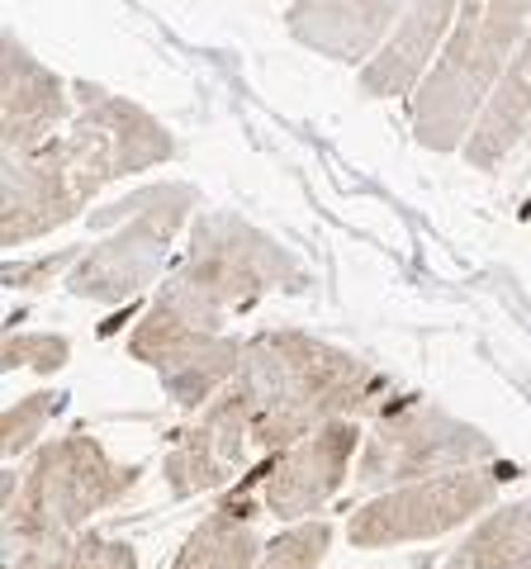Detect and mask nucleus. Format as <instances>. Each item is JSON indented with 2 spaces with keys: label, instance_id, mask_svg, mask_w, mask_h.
Wrapping results in <instances>:
<instances>
[{
  "label": "nucleus",
  "instance_id": "17",
  "mask_svg": "<svg viewBox=\"0 0 531 569\" xmlns=\"http://www.w3.org/2000/svg\"><path fill=\"white\" fill-rule=\"evenodd\" d=\"M441 569H531V503L489 508Z\"/></svg>",
  "mask_w": 531,
  "mask_h": 569
},
{
  "label": "nucleus",
  "instance_id": "21",
  "mask_svg": "<svg viewBox=\"0 0 531 569\" xmlns=\"http://www.w3.org/2000/svg\"><path fill=\"white\" fill-rule=\"evenodd\" d=\"M332 546V527L323 518L309 522H290L275 541H266L257 569H318Z\"/></svg>",
  "mask_w": 531,
  "mask_h": 569
},
{
  "label": "nucleus",
  "instance_id": "3",
  "mask_svg": "<svg viewBox=\"0 0 531 569\" xmlns=\"http://www.w3.org/2000/svg\"><path fill=\"white\" fill-rule=\"evenodd\" d=\"M531 29V0H460L451 39L409 100L418 148L460 152Z\"/></svg>",
  "mask_w": 531,
  "mask_h": 569
},
{
  "label": "nucleus",
  "instance_id": "20",
  "mask_svg": "<svg viewBox=\"0 0 531 569\" xmlns=\"http://www.w3.org/2000/svg\"><path fill=\"white\" fill-rule=\"evenodd\" d=\"M62 399L67 395H58V389H43V395H24L6 408V418H0V451H6V460L39 447L43 427L62 413Z\"/></svg>",
  "mask_w": 531,
  "mask_h": 569
},
{
  "label": "nucleus",
  "instance_id": "13",
  "mask_svg": "<svg viewBox=\"0 0 531 569\" xmlns=\"http://www.w3.org/2000/svg\"><path fill=\"white\" fill-rule=\"evenodd\" d=\"M409 0H290L285 33L313 58L338 67H365L394 33Z\"/></svg>",
  "mask_w": 531,
  "mask_h": 569
},
{
  "label": "nucleus",
  "instance_id": "7",
  "mask_svg": "<svg viewBox=\"0 0 531 569\" xmlns=\"http://www.w3.org/2000/svg\"><path fill=\"white\" fill-rule=\"evenodd\" d=\"M489 460H499L493 437H484L474 422L447 413L441 403L403 395L389 399L375 413V427L365 432L357 456V485L384 493L432 475L489 466Z\"/></svg>",
  "mask_w": 531,
  "mask_h": 569
},
{
  "label": "nucleus",
  "instance_id": "5",
  "mask_svg": "<svg viewBox=\"0 0 531 569\" xmlns=\"http://www.w3.org/2000/svg\"><path fill=\"white\" fill-rule=\"evenodd\" d=\"M200 190L186 181L138 186L114 204L86 213V228H96L100 242L86 247L81 261L67 271V290L86 305H129L152 284H162L171 247L190 219H200Z\"/></svg>",
  "mask_w": 531,
  "mask_h": 569
},
{
  "label": "nucleus",
  "instance_id": "22",
  "mask_svg": "<svg viewBox=\"0 0 531 569\" xmlns=\"http://www.w3.org/2000/svg\"><path fill=\"white\" fill-rule=\"evenodd\" d=\"M6 370H33V376H52L72 361V342L62 332H10L0 347Z\"/></svg>",
  "mask_w": 531,
  "mask_h": 569
},
{
  "label": "nucleus",
  "instance_id": "16",
  "mask_svg": "<svg viewBox=\"0 0 531 569\" xmlns=\"http://www.w3.org/2000/svg\"><path fill=\"white\" fill-rule=\"evenodd\" d=\"M527 133H531V29H527L522 48L512 52L503 81L493 86L484 114L474 119L460 157H465L474 171H489V167H499Z\"/></svg>",
  "mask_w": 531,
  "mask_h": 569
},
{
  "label": "nucleus",
  "instance_id": "12",
  "mask_svg": "<svg viewBox=\"0 0 531 569\" xmlns=\"http://www.w3.org/2000/svg\"><path fill=\"white\" fill-rule=\"evenodd\" d=\"M72 86L29 52L20 33H0V152H33L72 123Z\"/></svg>",
  "mask_w": 531,
  "mask_h": 569
},
{
  "label": "nucleus",
  "instance_id": "10",
  "mask_svg": "<svg viewBox=\"0 0 531 569\" xmlns=\"http://www.w3.org/2000/svg\"><path fill=\"white\" fill-rule=\"evenodd\" d=\"M129 356L162 380L167 399L176 408L200 413L209 399L233 385L238 361H242V342L228 332L186 323L181 313H171L167 305L152 299L148 313L138 318L129 332Z\"/></svg>",
  "mask_w": 531,
  "mask_h": 569
},
{
  "label": "nucleus",
  "instance_id": "4",
  "mask_svg": "<svg viewBox=\"0 0 531 569\" xmlns=\"http://www.w3.org/2000/svg\"><path fill=\"white\" fill-rule=\"evenodd\" d=\"M138 466H123L104 451V441L91 432L52 437L29 456L24 470H10L0 485L6 503V541L14 550L67 541L96 518L114 508L138 485Z\"/></svg>",
  "mask_w": 531,
  "mask_h": 569
},
{
  "label": "nucleus",
  "instance_id": "14",
  "mask_svg": "<svg viewBox=\"0 0 531 569\" xmlns=\"http://www.w3.org/2000/svg\"><path fill=\"white\" fill-rule=\"evenodd\" d=\"M460 0H409L384 48L357 71L365 100H413L451 39Z\"/></svg>",
  "mask_w": 531,
  "mask_h": 569
},
{
  "label": "nucleus",
  "instance_id": "24",
  "mask_svg": "<svg viewBox=\"0 0 531 569\" xmlns=\"http://www.w3.org/2000/svg\"><path fill=\"white\" fill-rule=\"evenodd\" d=\"M527 219H531V209H527Z\"/></svg>",
  "mask_w": 531,
  "mask_h": 569
},
{
  "label": "nucleus",
  "instance_id": "8",
  "mask_svg": "<svg viewBox=\"0 0 531 569\" xmlns=\"http://www.w3.org/2000/svg\"><path fill=\"white\" fill-rule=\"evenodd\" d=\"M361 441L365 432L357 418H338L318 427V432L294 441V447L261 456L219 508L242 512V518H257L252 508H261L280 522H309L313 512H323L342 493L347 475H357Z\"/></svg>",
  "mask_w": 531,
  "mask_h": 569
},
{
  "label": "nucleus",
  "instance_id": "23",
  "mask_svg": "<svg viewBox=\"0 0 531 569\" xmlns=\"http://www.w3.org/2000/svg\"><path fill=\"white\" fill-rule=\"evenodd\" d=\"M77 261H81V247H67V252H52V257L10 261L6 266V284H10V290H39V284H52L62 271H72Z\"/></svg>",
  "mask_w": 531,
  "mask_h": 569
},
{
  "label": "nucleus",
  "instance_id": "1",
  "mask_svg": "<svg viewBox=\"0 0 531 569\" xmlns=\"http://www.w3.org/2000/svg\"><path fill=\"white\" fill-rule=\"evenodd\" d=\"M247 408L257 451L275 456L338 418H365L389 403V376L338 342L304 328H271L242 342L238 376L228 385Z\"/></svg>",
  "mask_w": 531,
  "mask_h": 569
},
{
  "label": "nucleus",
  "instance_id": "19",
  "mask_svg": "<svg viewBox=\"0 0 531 569\" xmlns=\"http://www.w3.org/2000/svg\"><path fill=\"white\" fill-rule=\"evenodd\" d=\"M10 569H138V556L129 541H110L96 531H77L67 541L20 550Z\"/></svg>",
  "mask_w": 531,
  "mask_h": 569
},
{
  "label": "nucleus",
  "instance_id": "18",
  "mask_svg": "<svg viewBox=\"0 0 531 569\" xmlns=\"http://www.w3.org/2000/svg\"><path fill=\"white\" fill-rule=\"evenodd\" d=\"M261 550H266V541L257 531V518L214 508L186 537L181 556H176V569H257Z\"/></svg>",
  "mask_w": 531,
  "mask_h": 569
},
{
  "label": "nucleus",
  "instance_id": "6",
  "mask_svg": "<svg viewBox=\"0 0 531 569\" xmlns=\"http://www.w3.org/2000/svg\"><path fill=\"white\" fill-rule=\"evenodd\" d=\"M123 181L114 138L96 119L77 114L33 152H14L0 167V247H24L81 219L104 186Z\"/></svg>",
  "mask_w": 531,
  "mask_h": 569
},
{
  "label": "nucleus",
  "instance_id": "15",
  "mask_svg": "<svg viewBox=\"0 0 531 569\" xmlns=\"http://www.w3.org/2000/svg\"><path fill=\"white\" fill-rule=\"evenodd\" d=\"M72 96H77V114L96 119L100 129L114 138L119 176L152 171V167H162L176 157V133L157 114H148L138 100L104 91L96 81H72Z\"/></svg>",
  "mask_w": 531,
  "mask_h": 569
},
{
  "label": "nucleus",
  "instance_id": "9",
  "mask_svg": "<svg viewBox=\"0 0 531 569\" xmlns=\"http://www.w3.org/2000/svg\"><path fill=\"white\" fill-rule=\"evenodd\" d=\"M503 479H512V470L503 460H489V466H470V470L418 479V485L384 489L365 508L351 512L347 541L361 550H384V546L447 537V531L480 522L489 508H499Z\"/></svg>",
  "mask_w": 531,
  "mask_h": 569
},
{
  "label": "nucleus",
  "instance_id": "11",
  "mask_svg": "<svg viewBox=\"0 0 531 569\" xmlns=\"http://www.w3.org/2000/svg\"><path fill=\"white\" fill-rule=\"evenodd\" d=\"M261 460L252 422H247V408L238 403L233 389L209 399L200 413L186 427H176L162 456V475L167 489L176 498H194V493H214L223 485H238V479Z\"/></svg>",
  "mask_w": 531,
  "mask_h": 569
},
{
  "label": "nucleus",
  "instance_id": "2",
  "mask_svg": "<svg viewBox=\"0 0 531 569\" xmlns=\"http://www.w3.org/2000/svg\"><path fill=\"white\" fill-rule=\"evenodd\" d=\"M304 284L309 271L290 247H280L271 233L228 209H204L190 223L181 261L157 284V305L181 313L186 323L223 332L228 318L252 309L257 299L275 290L299 295Z\"/></svg>",
  "mask_w": 531,
  "mask_h": 569
}]
</instances>
